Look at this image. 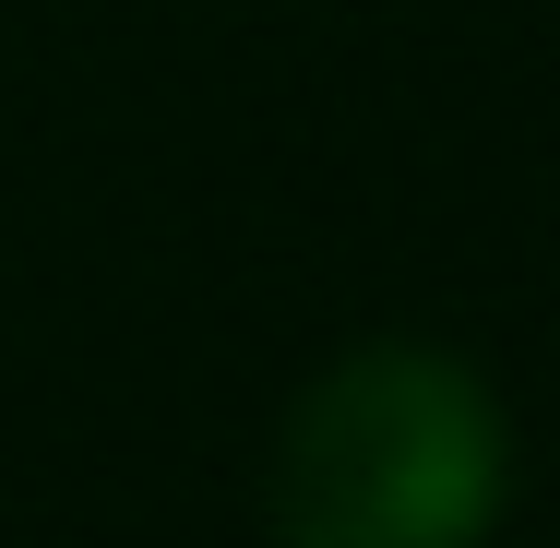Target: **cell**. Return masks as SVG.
Returning <instances> with one entry per match:
<instances>
[{"instance_id":"cell-1","label":"cell","mask_w":560,"mask_h":548,"mask_svg":"<svg viewBox=\"0 0 560 548\" xmlns=\"http://www.w3.org/2000/svg\"><path fill=\"white\" fill-rule=\"evenodd\" d=\"M489 489H501V441L477 382L418 346H370L287 418L275 548H477Z\"/></svg>"}]
</instances>
